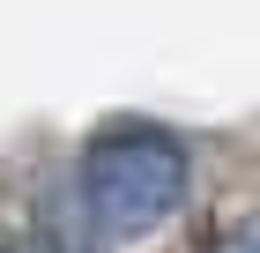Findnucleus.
Segmentation results:
<instances>
[{"label": "nucleus", "instance_id": "f03ea898", "mask_svg": "<svg viewBox=\"0 0 260 253\" xmlns=\"http://www.w3.org/2000/svg\"><path fill=\"white\" fill-rule=\"evenodd\" d=\"M201 253H260V238H253V223H231V231H216Z\"/></svg>", "mask_w": 260, "mask_h": 253}, {"label": "nucleus", "instance_id": "f257e3e1", "mask_svg": "<svg viewBox=\"0 0 260 253\" xmlns=\"http://www.w3.org/2000/svg\"><path fill=\"white\" fill-rule=\"evenodd\" d=\"M75 194L89 231L112 238V246H134V238L164 231L171 216L193 194V149L186 134L156 127V119H112L82 142L75 164Z\"/></svg>", "mask_w": 260, "mask_h": 253}]
</instances>
